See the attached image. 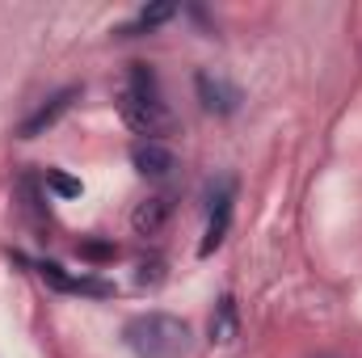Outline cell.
Listing matches in <instances>:
<instances>
[{
  "instance_id": "obj_1",
  "label": "cell",
  "mask_w": 362,
  "mask_h": 358,
  "mask_svg": "<svg viewBox=\"0 0 362 358\" xmlns=\"http://www.w3.org/2000/svg\"><path fill=\"white\" fill-rule=\"evenodd\" d=\"M118 110H122V122H127L139 139H165L169 127H173V110H169V101H165L160 76H156V68L144 64V59L127 64L122 93H118Z\"/></svg>"
},
{
  "instance_id": "obj_2",
  "label": "cell",
  "mask_w": 362,
  "mask_h": 358,
  "mask_svg": "<svg viewBox=\"0 0 362 358\" xmlns=\"http://www.w3.org/2000/svg\"><path fill=\"white\" fill-rule=\"evenodd\" d=\"M122 342L135 358H189L194 333L173 312H139L122 325Z\"/></svg>"
},
{
  "instance_id": "obj_3",
  "label": "cell",
  "mask_w": 362,
  "mask_h": 358,
  "mask_svg": "<svg viewBox=\"0 0 362 358\" xmlns=\"http://www.w3.org/2000/svg\"><path fill=\"white\" fill-rule=\"evenodd\" d=\"M236 178L232 173H223V178H215L206 185V236H202V245H198V253L202 258H211L223 241H228V232H232V215H236Z\"/></svg>"
},
{
  "instance_id": "obj_4",
  "label": "cell",
  "mask_w": 362,
  "mask_h": 358,
  "mask_svg": "<svg viewBox=\"0 0 362 358\" xmlns=\"http://www.w3.org/2000/svg\"><path fill=\"white\" fill-rule=\"evenodd\" d=\"M38 270V278L55 291V295H76V299H110L114 295V282L97 278V274H72L59 262H30Z\"/></svg>"
},
{
  "instance_id": "obj_5",
  "label": "cell",
  "mask_w": 362,
  "mask_h": 358,
  "mask_svg": "<svg viewBox=\"0 0 362 358\" xmlns=\"http://www.w3.org/2000/svg\"><path fill=\"white\" fill-rule=\"evenodd\" d=\"M194 93H198V105L215 118H232L240 110V89L223 76H211V72H194Z\"/></svg>"
},
{
  "instance_id": "obj_6",
  "label": "cell",
  "mask_w": 362,
  "mask_h": 358,
  "mask_svg": "<svg viewBox=\"0 0 362 358\" xmlns=\"http://www.w3.org/2000/svg\"><path fill=\"white\" fill-rule=\"evenodd\" d=\"M76 97H81V85H64L59 93H51V97H47V101H42V105L21 122V131H17V135H21V139H38L42 131H51V127L72 110V101H76Z\"/></svg>"
},
{
  "instance_id": "obj_7",
  "label": "cell",
  "mask_w": 362,
  "mask_h": 358,
  "mask_svg": "<svg viewBox=\"0 0 362 358\" xmlns=\"http://www.w3.org/2000/svg\"><path fill=\"white\" fill-rule=\"evenodd\" d=\"M131 165H135V173H144V178L165 181L177 169V152H173L165 139H139V144L131 148Z\"/></svg>"
},
{
  "instance_id": "obj_8",
  "label": "cell",
  "mask_w": 362,
  "mask_h": 358,
  "mask_svg": "<svg viewBox=\"0 0 362 358\" xmlns=\"http://www.w3.org/2000/svg\"><path fill=\"white\" fill-rule=\"evenodd\" d=\"M169 215H173V198H165V194H152V198H144L135 211H131V228H135V236H160L165 232V224H169Z\"/></svg>"
},
{
  "instance_id": "obj_9",
  "label": "cell",
  "mask_w": 362,
  "mask_h": 358,
  "mask_svg": "<svg viewBox=\"0 0 362 358\" xmlns=\"http://www.w3.org/2000/svg\"><path fill=\"white\" fill-rule=\"evenodd\" d=\"M236 329H240L236 295H219V304H215V312H211V342L228 346V342H236Z\"/></svg>"
},
{
  "instance_id": "obj_10",
  "label": "cell",
  "mask_w": 362,
  "mask_h": 358,
  "mask_svg": "<svg viewBox=\"0 0 362 358\" xmlns=\"http://www.w3.org/2000/svg\"><path fill=\"white\" fill-rule=\"evenodd\" d=\"M173 17H177V8H173V4H152V8H139V13H135V21H127L118 34H122V38H139V34L160 30V25H165V21H173Z\"/></svg>"
},
{
  "instance_id": "obj_11",
  "label": "cell",
  "mask_w": 362,
  "mask_h": 358,
  "mask_svg": "<svg viewBox=\"0 0 362 358\" xmlns=\"http://www.w3.org/2000/svg\"><path fill=\"white\" fill-rule=\"evenodd\" d=\"M42 185H47V190H55L59 198H76V194L85 190V185H81L76 178H64L59 169H47V173H42Z\"/></svg>"
},
{
  "instance_id": "obj_12",
  "label": "cell",
  "mask_w": 362,
  "mask_h": 358,
  "mask_svg": "<svg viewBox=\"0 0 362 358\" xmlns=\"http://www.w3.org/2000/svg\"><path fill=\"white\" fill-rule=\"evenodd\" d=\"M118 249L114 245H105V241H89V245H81V258H89V262H105V258H114Z\"/></svg>"
},
{
  "instance_id": "obj_13",
  "label": "cell",
  "mask_w": 362,
  "mask_h": 358,
  "mask_svg": "<svg viewBox=\"0 0 362 358\" xmlns=\"http://www.w3.org/2000/svg\"><path fill=\"white\" fill-rule=\"evenodd\" d=\"M316 358H337V354H316Z\"/></svg>"
}]
</instances>
